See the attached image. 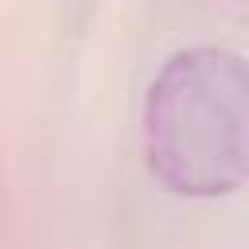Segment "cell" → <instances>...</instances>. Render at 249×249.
<instances>
[{"label": "cell", "instance_id": "obj_1", "mask_svg": "<svg viewBox=\"0 0 249 249\" xmlns=\"http://www.w3.org/2000/svg\"><path fill=\"white\" fill-rule=\"evenodd\" d=\"M144 163L179 198L249 183V58L226 47L175 51L144 93Z\"/></svg>", "mask_w": 249, "mask_h": 249}]
</instances>
